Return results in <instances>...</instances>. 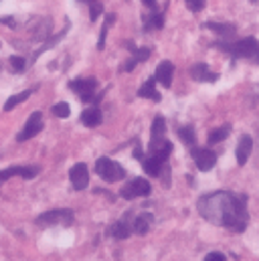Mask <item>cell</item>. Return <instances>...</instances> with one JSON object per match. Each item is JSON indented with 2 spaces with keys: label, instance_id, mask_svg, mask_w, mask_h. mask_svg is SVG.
Instances as JSON below:
<instances>
[{
  "label": "cell",
  "instance_id": "obj_5",
  "mask_svg": "<svg viewBox=\"0 0 259 261\" xmlns=\"http://www.w3.org/2000/svg\"><path fill=\"white\" fill-rule=\"evenodd\" d=\"M152 193V187L146 178H132L128 185H124V189L120 191V195L124 196L126 200L138 198V196H148Z\"/></svg>",
  "mask_w": 259,
  "mask_h": 261
},
{
  "label": "cell",
  "instance_id": "obj_17",
  "mask_svg": "<svg viewBox=\"0 0 259 261\" xmlns=\"http://www.w3.org/2000/svg\"><path fill=\"white\" fill-rule=\"evenodd\" d=\"M130 233H132V227H130V223H126V221H118L110 229V235L116 237V239H128Z\"/></svg>",
  "mask_w": 259,
  "mask_h": 261
},
{
  "label": "cell",
  "instance_id": "obj_9",
  "mask_svg": "<svg viewBox=\"0 0 259 261\" xmlns=\"http://www.w3.org/2000/svg\"><path fill=\"white\" fill-rule=\"evenodd\" d=\"M69 178H71L73 189H77V191L87 189V185H89V170H87V166H85L83 162L75 164V166L69 170Z\"/></svg>",
  "mask_w": 259,
  "mask_h": 261
},
{
  "label": "cell",
  "instance_id": "obj_2",
  "mask_svg": "<svg viewBox=\"0 0 259 261\" xmlns=\"http://www.w3.org/2000/svg\"><path fill=\"white\" fill-rule=\"evenodd\" d=\"M95 172H97V176L103 178L106 182H120L122 178H126L124 166L118 164L116 160L108 158V156L97 158V162H95Z\"/></svg>",
  "mask_w": 259,
  "mask_h": 261
},
{
  "label": "cell",
  "instance_id": "obj_21",
  "mask_svg": "<svg viewBox=\"0 0 259 261\" xmlns=\"http://www.w3.org/2000/svg\"><path fill=\"white\" fill-rule=\"evenodd\" d=\"M229 134H231V126H221V128H217V130H213L209 134V144H219V142H223Z\"/></svg>",
  "mask_w": 259,
  "mask_h": 261
},
{
  "label": "cell",
  "instance_id": "obj_27",
  "mask_svg": "<svg viewBox=\"0 0 259 261\" xmlns=\"http://www.w3.org/2000/svg\"><path fill=\"white\" fill-rule=\"evenodd\" d=\"M10 65H12L14 71H22L24 65H27V61H24L22 57H18V55H12V57H10Z\"/></svg>",
  "mask_w": 259,
  "mask_h": 261
},
{
  "label": "cell",
  "instance_id": "obj_32",
  "mask_svg": "<svg viewBox=\"0 0 259 261\" xmlns=\"http://www.w3.org/2000/svg\"><path fill=\"white\" fill-rule=\"evenodd\" d=\"M83 2H87V0H83Z\"/></svg>",
  "mask_w": 259,
  "mask_h": 261
},
{
  "label": "cell",
  "instance_id": "obj_16",
  "mask_svg": "<svg viewBox=\"0 0 259 261\" xmlns=\"http://www.w3.org/2000/svg\"><path fill=\"white\" fill-rule=\"evenodd\" d=\"M138 95H140V97H150L152 101H160V93L156 91V79H154V77H152V79H148V81L140 87Z\"/></svg>",
  "mask_w": 259,
  "mask_h": 261
},
{
  "label": "cell",
  "instance_id": "obj_23",
  "mask_svg": "<svg viewBox=\"0 0 259 261\" xmlns=\"http://www.w3.org/2000/svg\"><path fill=\"white\" fill-rule=\"evenodd\" d=\"M164 132H166V122L162 116H156L154 118V124H152V140H158V138H164Z\"/></svg>",
  "mask_w": 259,
  "mask_h": 261
},
{
  "label": "cell",
  "instance_id": "obj_30",
  "mask_svg": "<svg viewBox=\"0 0 259 261\" xmlns=\"http://www.w3.org/2000/svg\"><path fill=\"white\" fill-rule=\"evenodd\" d=\"M204 261H227V257H225L223 253H217V251H215V253H209V255L204 257Z\"/></svg>",
  "mask_w": 259,
  "mask_h": 261
},
{
  "label": "cell",
  "instance_id": "obj_8",
  "mask_svg": "<svg viewBox=\"0 0 259 261\" xmlns=\"http://www.w3.org/2000/svg\"><path fill=\"white\" fill-rule=\"evenodd\" d=\"M41 130H43V114H41V112H35V114L29 118V122H27V126L22 128V132L16 136V140H18V142H27V140H31L33 136H37Z\"/></svg>",
  "mask_w": 259,
  "mask_h": 261
},
{
  "label": "cell",
  "instance_id": "obj_11",
  "mask_svg": "<svg viewBox=\"0 0 259 261\" xmlns=\"http://www.w3.org/2000/svg\"><path fill=\"white\" fill-rule=\"evenodd\" d=\"M251 150H253V140H251V136H241L239 138V144H237V152H235V156H237V164H245L247 160H249V156H251Z\"/></svg>",
  "mask_w": 259,
  "mask_h": 261
},
{
  "label": "cell",
  "instance_id": "obj_31",
  "mask_svg": "<svg viewBox=\"0 0 259 261\" xmlns=\"http://www.w3.org/2000/svg\"><path fill=\"white\" fill-rule=\"evenodd\" d=\"M142 2H144V4L148 6V8H152V10H156V0H142Z\"/></svg>",
  "mask_w": 259,
  "mask_h": 261
},
{
  "label": "cell",
  "instance_id": "obj_15",
  "mask_svg": "<svg viewBox=\"0 0 259 261\" xmlns=\"http://www.w3.org/2000/svg\"><path fill=\"white\" fill-rule=\"evenodd\" d=\"M162 166H164V164H162L158 158H154V156L142 158V168H144V172H146V174H150V176H160Z\"/></svg>",
  "mask_w": 259,
  "mask_h": 261
},
{
  "label": "cell",
  "instance_id": "obj_4",
  "mask_svg": "<svg viewBox=\"0 0 259 261\" xmlns=\"http://www.w3.org/2000/svg\"><path fill=\"white\" fill-rule=\"evenodd\" d=\"M69 87L81 97V101L89 103V101H99V97H95V89H97V81L93 77L89 79H75L69 83Z\"/></svg>",
  "mask_w": 259,
  "mask_h": 261
},
{
  "label": "cell",
  "instance_id": "obj_3",
  "mask_svg": "<svg viewBox=\"0 0 259 261\" xmlns=\"http://www.w3.org/2000/svg\"><path fill=\"white\" fill-rule=\"evenodd\" d=\"M73 223V213L69 208H55V211H47L43 215H39L37 225L41 227H53V225H65L69 227Z\"/></svg>",
  "mask_w": 259,
  "mask_h": 261
},
{
  "label": "cell",
  "instance_id": "obj_1",
  "mask_svg": "<svg viewBox=\"0 0 259 261\" xmlns=\"http://www.w3.org/2000/svg\"><path fill=\"white\" fill-rule=\"evenodd\" d=\"M198 213L221 227H227L235 233H243L247 229V211L239 196L231 193H213L204 195L198 200Z\"/></svg>",
  "mask_w": 259,
  "mask_h": 261
},
{
  "label": "cell",
  "instance_id": "obj_24",
  "mask_svg": "<svg viewBox=\"0 0 259 261\" xmlns=\"http://www.w3.org/2000/svg\"><path fill=\"white\" fill-rule=\"evenodd\" d=\"M114 20H116L114 14H108V16H106V22H103V27H101V35H99V41H97V49H99V51L106 47V35H108V29L112 27Z\"/></svg>",
  "mask_w": 259,
  "mask_h": 261
},
{
  "label": "cell",
  "instance_id": "obj_10",
  "mask_svg": "<svg viewBox=\"0 0 259 261\" xmlns=\"http://www.w3.org/2000/svg\"><path fill=\"white\" fill-rule=\"evenodd\" d=\"M172 77H174V65H172L170 61H162L160 65L156 67L154 79H156L162 87H170V85H172Z\"/></svg>",
  "mask_w": 259,
  "mask_h": 261
},
{
  "label": "cell",
  "instance_id": "obj_20",
  "mask_svg": "<svg viewBox=\"0 0 259 261\" xmlns=\"http://www.w3.org/2000/svg\"><path fill=\"white\" fill-rule=\"evenodd\" d=\"M178 136H180V140H183L187 146H194V144H196V132H194L193 126H183V128H178Z\"/></svg>",
  "mask_w": 259,
  "mask_h": 261
},
{
  "label": "cell",
  "instance_id": "obj_19",
  "mask_svg": "<svg viewBox=\"0 0 259 261\" xmlns=\"http://www.w3.org/2000/svg\"><path fill=\"white\" fill-rule=\"evenodd\" d=\"M204 27H206V29H211V31H215V33H219V35H223V37H231V35H235V27H233V24H219V22H206Z\"/></svg>",
  "mask_w": 259,
  "mask_h": 261
},
{
  "label": "cell",
  "instance_id": "obj_6",
  "mask_svg": "<svg viewBox=\"0 0 259 261\" xmlns=\"http://www.w3.org/2000/svg\"><path fill=\"white\" fill-rule=\"evenodd\" d=\"M235 57H245L259 61V43L255 37H245L239 43H235Z\"/></svg>",
  "mask_w": 259,
  "mask_h": 261
},
{
  "label": "cell",
  "instance_id": "obj_26",
  "mask_svg": "<svg viewBox=\"0 0 259 261\" xmlns=\"http://www.w3.org/2000/svg\"><path fill=\"white\" fill-rule=\"evenodd\" d=\"M53 114H55L57 118H69V116H71V108H69V103H65V101L55 103V106H53Z\"/></svg>",
  "mask_w": 259,
  "mask_h": 261
},
{
  "label": "cell",
  "instance_id": "obj_7",
  "mask_svg": "<svg viewBox=\"0 0 259 261\" xmlns=\"http://www.w3.org/2000/svg\"><path fill=\"white\" fill-rule=\"evenodd\" d=\"M193 158H194V162H196V168L202 170V172L211 170V168L217 164V154H215L213 150H209V148H194Z\"/></svg>",
  "mask_w": 259,
  "mask_h": 261
},
{
  "label": "cell",
  "instance_id": "obj_12",
  "mask_svg": "<svg viewBox=\"0 0 259 261\" xmlns=\"http://www.w3.org/2000/svg\"><path fill=\"white\" fill-rule=\"evenodd\" d=\"M101 120H103V116H101L99 108H87L81 112V124L87 128H97L101 124Z\"/></svg>",
  "mask_w": 259,
  "mask_h": 261
},
{
  "label": "cell",
  "instance_id": "obj_29",
  "mask_svg": "<svg viewBox=\"0 0 259 261\" xmlns=\"http://www.w3.org/2000/svg\"><path fill=\"white\" fill-rule=\"evenodd\" d=\"M187 6L194 12H198V10L204 8V0H187Z\"/></svg>",
  "mask_w": 259,
  "mask_h": 261
},
{
  "label": "cell",
  "instance_id": "obj_13",
  "mask_svg": "<svg viewBox=\"0 0 259 261\" xmlns=\"http://www.w3.org/2000/svg\"><path fill=\"white\" fill-rule=\"evenodd\" d=\"M191 77L194 81H217L219 79V75L211 73V69L204 63H196V65L191 67Z\"/></svg>",
  "mask_w": 259,
  "mask_h": 261
},
{
  "label": "cell",
  "instance_id": "obj_28",
  "mask_svg": "<svg viewBox=\"0 0 259 261\" xmlns=\"http://www.w3.org/2000/svg\"><path fill=\"white\" fill-rule=\"evenodd\" d=\"M132 53H134V59H136L138 63H140V61H146V59L150 57V51H148L146 47H144V49H134Z\"/></svg>",
  "mask_w": 259,
  "mask_h": 261
},
{
  "label": "cell",
  "instance_id": "obj_18",
  "mask_svg": "<svg viewBox=\"0 0 259 261\" xmlns=\"http://www.w3.org/2000/svg\"><path fill=\"white\" fill-rule=\"evenodd\" d=\"M31 93H33V89H24L22 93H16V95L8 97V99H6V103H4V112H10V110H14L18 103L27 101V99L31 97Z\"/></svg>",
  "mask_w": 259,
  "mask_h": 261
},
{
  "label": "cell",
  "instance_id": "obj_22",
  "mask_svg": "<svg viewBox=\"0 0 259 261\" xmlns=\"http://www.w3.org/2000/svg\"><path fill=\"white\" fill-rule=\"evenodd\" d=\"M164 27V16L162 14H158V12H154V14H150L148 18L144 16V29H162Z\"/></svg>",
  "mask_w": 259,
  "mask_h": 261
},
{
  "label": "cell",
  "instance_id": "obj_25",
  "mask_svg": "<svg viewBox=\"0 0 259 261\" xmlns=\"http://www.w3.org/2000/svg\"><path fill=\"white\" fill-rule=\"evenodd\" d=\"M87 4H89V18L95 22V20L103 14V6H101V2H97V0H87Z\"/></svg>",
  "mask_w": 259,
  "mask_h": 261
},
{
  "label": "cell",
  "instance_id": "obj_14",
  "mask_svg": "<svg viewBox=\"0 0 259 261\" xmlns=\"http://www.w3.org/2000/svg\"><path fill=\"white\" fill-rule=\"evenodd\" d=\"M152 221H154V217H152L150 213H142V215L136 217V221H134V225H132V231L138 233V235H146V233L150 231Z\"/></svg>",
  "mask_w": 259,
  "mask_h": 261
}]
</instances>
